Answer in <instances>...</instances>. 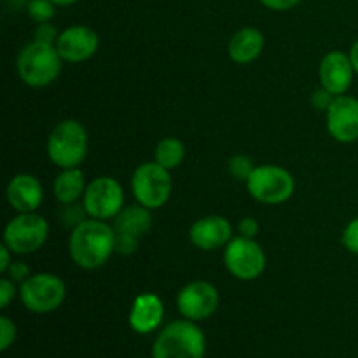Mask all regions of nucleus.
Returning <instances> with one entry per match:
<instances>
[{
  "label": "nucleus",
  "mask_w": 358,
  "mask_h": 358,
  "mask_svg": "<svg viewBox=\"0 0 358 358\" xmlns=\"http://www.w3.org/2000/svg\"><path fill=\"white\" fill-rule=\"evenodd\" d=\"M259 222L255 217H243V219L238 222V233H240V236H245V238H255L259 234Z\"/></svg>",
  "instance_id": "31"
},
{
  "label": "nucleus",
  "mask_w": 358,
  "mask_h": 358,
  "mask_svg": "<svg viewBox=\"0 0 358 358\" xmlns=\"http://www.w3.org/2000/svg\"><path fill=\"white\" fill-rule=\"evenodd\" d=\"M55 45L63 62L83 63L96 55L98 48H100V38L93 28L86 27V24H73V27L59 31V37Z\"/></svg>",
  "instance_id": "12"
},
{
  "label": "nucleus",
  "mask_w": 358,
  "mask_h": 358,
  "mask_svg": "<svg viewBox=\"0 0 358 358\" xmlns=\"http://www.w3.org/2000/svg\"><path fill=\"white\" fill-rule=\"evenodd\" d=\"M254 161L248 156H245V154H236V156L231 157L229 163H227V171H229V175L234 180L240 182H247L250 173L254 171Z\"/></svg>",
  "instance_id": "22"
},
{
  "label": "nucleus",
  "mask_w": 358,
  "mask_h": 358,
  "mask_svg": "<svg viewBox=\"0 0 358 358\" xmlns=\"http://www.w3.org/2000/svg\"><path fill=\"white\" fill-rule=\"evenodd\" d=\"M86 177L79 168H65L59 171L58 177L52 182V194L62 205H73L84 198L86 192Z\"/></svg>",
  "instance_id": "19"
},
{
  "label": "nucleus",
  "mask_w": 358,
  "mask_h": 358,
  "mask_svg": "<svg viewBox=\"0 0 358 358\" xmlns=\"http://www.w3.org/2000/svg\"><path fill=\"white\" fill-rule=\"evenodd\" d=\"M58 37H59L58 30L52 27L51 21H48V23H38L37 28H35L34 41L45 42V44H56Z\"/></svg>",
  "instance_id": "27"
},
{
  "label": "nucleus",
  "mask_w": 358,
  "mask_h": 358,
  "mask_svg": "<svg viewBox=\"0 0 358 358\" xmlns=\"http://www.w3.org/2000/svg\"><path fill=\"white\" fill-rule=\"evenodd\" d=\"M49 236L48 220L37 212L17 213L3 229V245L14 255H28L41 250Z\"/></svg>",
  "instance_id": "7"
},
{
  "label": "nucleus",
  "mask_w": 358,
  "mask_h": 358,
  "mask_svg": "<svg viewBox=\"0 0 358 358\" xmlns=\"http://www.w3.org/2000/svg\"><path fill=\"white\" fill-rule=\"evenodd\" d=\"M264 44V35H262L261 30L245 27L231 37L229 45H227V52H229V58L234 63L247 65V63L255 62L262 55Z\"/></svg>",
  "instance_id": "18"
},
{
  "label": "nucleus",
  "mask_w": 358,
  "mask_h": 358,
  "mask_svg": "<svg viewBox=\"0 0 358 358\" xmlns=\"http://www.w3.org/2000/svg\"><path fill=\"white\" fill-rule=\"evenodd\" d=\"M17 329L9 317H0V350L6 352L16 341Z\"/></svg>",
  "instance_id": "25"
},
{
  "label": "nucleus",
  "mask_w": 358,
  "mask_h": 358,
  "mask_svg": "<svg viewBox=\"0 0 358 358\" xmlns=\"http://www.w3.org/2000/svg\"><path fill=\"white\" fill-rule=\"evenodd\" d=\"M185 159V145L182 140L175 136H166L161 140L154 150V161L166 170H175L180 166Z\"/></svg>",
  "instance_id": "21"
},
{
  "label": "nucleus",
  "mask_w": 358,
  "mask_h": 358,
  "mask_svg": "<svg viewBox=\"0 0 358 358\" xmlns=\"http://www.w3.org/2000/svg\"><path fill=\"white\" fill-rule=\"evenodd\" d=\"M16 292H20L16 289V282H13L9 276H3L0 280V308L9 306L14 297H16Z\"/></svg>",
  "instance_id": "28"
},
{
  "label": "nucleus",
  "mask_w": 358,
  "mask_h": 358,
  "mask_svg": "<svg viewBox=\"0 0 358 358\" xmlns=\"http://www.w3.org/2000/svg\"><path fill=\"white\" fill-rule=\"evenodd\" d=\"M114 252L115 231L105 220L87 217L70 233L69 254L77 268L86 271L101 268Z\"/></svg>",
  "instance_id": "1"
},
{
  "label": "nucleus",
  "mask_w": 358,
  "mask_h": 358,
  "mask_svg": "<svg viewBox=\"0 0 358 358\" xmlns=\"http://www.w3.org/2000/svg\"><path fill=\"white\" fill-rule=\"evenodd\" d=\"M219 292L210 282H191L182 287L177 296V308L184 318L191 322H203L212 317L219 308Z\"/></svg>",
  "instance_id": "11"
},
{
  "label": "nucleus",
  "mask_w": 358,
  "mask_h": 358,
  "mask_svg": "<svg viewBox=\"0 0 358 358\" xmlns=\"http://www.w3.org/2000/svg\"><path fill=\"white\" fill-rule=\"evenodd\" d=\"M7 203L17 213H31L41 208L44 189L41 180L30 173H17L10 178L6 189Z\"/></svg>",
  "instance_id": "16"
},
{
  "label": "nucleus",
  "mask_w": 358,
  "mask_h": 358,
  "mask_svg": "<svg viewBox=\"0 0 358 358\" xmlns=\"http://www.w3.org/2000/svg\"><path fill=\"white\" fill-rule=\"evenodd\" d=\"M355 69L350 59L348 52L331 51L322 58L320 66H318V79L320 86L331 91L332 94H346L353 84L355 77Z\"/></svg>",
  "instance_id": "14"
},
{
  "label": "nucleus",
  "mask_w": 358,
  "mask_h": 358,
  "mask_svg": "<svg viewBox=\"0 0 358 358\" xmlns=\"http://www.w3.org/2000/svg\"><path fill=\"white\" fill-rule=\"evenodd\" d=\"M259 2L264 7H268V9L282 13V10H289L292 7H296L301 0H259Z\"/></svg>",
  "instance_id": "32"
},
{
  "label": "nucleus",
  "mask_w": 358,
  "mask_h": 358,
  "mask_svg": "<svg viewBox=\"0 0 358 358\" xmlns=\"http://www.w3.org/2000/svg\"><path fill=\"white\" fill-rule=\"evenodd\" d=\"M131 192L136 203L149 210L164 206L171 194L170 170L157 164L156 161L142 163L131 177Z\"/></svg>",
  "instance_id": "8"
},
{
  "label": "nucleus",
  "mask_w": 358,
  "mask_h": 358,
  "mask_svg": "<svg viewBox=\"0 0 358 358\" xmlns=\"http://www.w3.org/2000/svg\"><path fill=\"white\" fill-rule=\"evenodd\" d=\"M83 205L91 219L114 220L124 208V189L114 177H98L87 184Z\"/></svg>",
  "instance_id": "10"
},
{
  "label": "nucleus",
  "mask_w": 358,
  "mask_h": 358,
  "mask_svg": "<svg viewBox=\"0 0 358 358\" xmlns=\"http://www.w3.org/2000/svg\"><path fill=\"white\" fill-rule=\"evenodd\" d=\"M247 191L255 201L264 205H282L296 192V178L289 170L276 164L255 166L248 180L245 182Z\"/></svg>",
  "instance_id": "5"
},
{
  "label": "nucleus",
  "mask_w": 358,
  "mask_h": 358,
  "mask_svg": "<svg viewBox=\"0 0 358 358\" xmlns=\"http://www.w3.org/2000/svg\"><path fill=\"white\" fill-rule=\"evenodd\" d=\"M140 238L131 236V234L115 233V252L121 255H131L138 250Z\"/></svg>",
  "instance_id": "26"
},
{
  "label": "nucleus",
  "mask_w": 358,
  "mask_h": 358,
  "mask_svg": "<svg viewBox=\"0 0 358 358\" xmlns=\"http://www.w3.org/2000/svg\"><path fill=\"white\" fill-rule=\"evenodd\" d=\"M66 297L65 282L52 273H35L20 285V299L31 313H51Z\"/></svg>",
  "instance_id": "6"
},
{
  "label": "nucleus",
  "mask_w": 358,
  "mask_h": 358,
  "mask_svg": "<svg viewBox=\"0 0 358 358\" xmlns=\"http://www.w3.org/2000/svg\"><path fill=\"white\" fill-rule=\"evenodd\" d=\"M205 353V332L187 318L168 324L152 346L154 358H203Z\"/></svg>",
  "instance_id": "3"
},
{
  "label": "nucleus",
  "mask_w": 358,
  "mask_h": 358,
  "mask_svg": "<svg viewBox=\"0 0 358 358\" xmlns=\"http://www.w3.org/2000/svg\"><path fill=\"white\" fill-rule=\"evenodd\" d=\"M6 275L9 276V278L13 280V282H16V283H23L24 280H27L28 276L31 275V273H30V268H28V266L24 264V262H21V261H14L13 264H10V268L7 269Z\"/></svg>",
  "instance_id": "30"
},
{
  "label": "nucleus",
  "mask_w": 358,
  "mask_h": 358,
  "mask_svg": "<svg viewBox=\"0 0 358 358\" xmlns=\"http://www.w3.org/2000/svg\"><path fill=\"white\" fill-rule=\"evenodd\" d=\"M348 55H350V59H352V63H353V69H355V72L358 76V38L353 42V45H352V49H350Z\"/></svg>",
  "instance_id": "34"
},
{
  "label": "nucleus",
  "mask_w": 358,
  "mask_h": 358,
  "mask_svg": "<svg viewBox=\"0 0 358 358\" xmlns=\"http://www.w3.org/2000/svg\"><path fill=\"white\" fill-rule=\"evenodd\" d=\"M266 254L255 238L238 234L224 247V266L241 282L257 280L266 271Z\"/></svg>",
  "instance_id": "9"
},
{
  "label": "nucleus",
  "mask_w": 358,
  "mask_h": 358,
  "mask_svg": "<svg viewBox=\"0 0 358 358\" xmlns=\"http://www.w3.org/2000/svg\"><path fill=\"white\" fill-rule=\"evenodd\" d=\"M112 227H114L115 233H124L142 238L152 229V215H150L149 208L136 203V205L124 206L114 219Z\"/></svg>",
  "instance_id": "20"
},
{
  "label": "nucleus",
  "mask_w": 358,
  "mask_h": 358,
  "mask_svg": "<svg viewBox=\"0 0 358 358\" xmlns=\"http://www.w3.org/2000/svg\"><path fill=\"white\" fill-rule=\"evenodd\" d=\"M327 131L336 142L353 143L358 140V98L339 94L327 110Z\"/></svg>",
  "instance_id": "13"
},
{
  "label": "nucleus",
  "mask_w": 358,
  "mask_h": 358,
  "mask_svg": "<svg viewBox=\"0 0 358 358\" xmlns=\"http://www.w3.org/2000/svg\"><path fill=\"white\" fill-rule=\"evenodd\" d=\"M233 238V226L222 215L201 217L189 229L191 243L203 252L224 248Z\"/></svg>",
  "instance_id": "15"
},
{
  "label": "nucleus",
  "mask_w": 358,
  "mask_h": 358,
  "mask_svg": "<svg viewBox=\"0 0 358 358\" xmlns=\"http://www.w3.org/2000/svg\"><path fill=\"white\" fill-rule=\"evenodd\" d=\"M63 58L55 44L34 41L24 45L16 59L17 76L27 86L45 87L62 73Z\"/></svg>",
  "instance_id": "2"
},
{
  "label": "nucleus",
  "mask_w": 358,
  "mask_h": 358,
  "mask_svg": "<svg viewBox=\"0 0 358 358\" xmlns=\"http://www.w3.org/2000/svg\"><path fill=\"white\" fill-rule=\"evenodd\" d=\"M341 243L350 254L358 255V217H355V219H352L346 224V227L343 229L341 234Z\"/></svg>",
  "instance_id": "24"
},
{
  "label": "nucleus",
  "mask_w": 358,
  "mask_h": 358,
  "mask_svg": "<svg viewBox=\"0 0 358 358\" xmlns=\"http://www.w3.org/2000/svg\"><path fill=\"white\" fill-rule=\"evenodd\" d=\"M13 252H10V248L7 247V245L2 243V247H0V273H3L6 275L7 269L10 268V264H13Z\"/></svg>",
  "instance_id": "33"
},
{
  "label": "nucleus",
  "mask_w": 358,
  "mask_h": 358,
  "mask_svg": "<svg viewBox=\"0 0 358 358\" xmlns=\"http://www.w3.org/2000/svg\"><path fill=\"white\" fill-rule=\"evenodd\" d=\"M87 154V131L77 119H63L52 128L48 138V156L52 164L79 168Z\"/></svg>",
  "instance_id": "4"
},
{
  "label": "nucleus",
  "mask_w": 358,
  "mask_h": 358,
  "mask_svg": "<svg viewBox=\"0 0 358 358\" xmlns=\"http://www.w3.org/2000/svg\"><path fill=\"white\" fill-rule=\"evenodd\" d=\"M52 3H55L56 7H69V6H73V3H77L79 0H51Z\"/></svg>",
  "instance_id": "35"
},
{
  "label": "nucleus",
  "mask_w": 358,
  "mask_h": 358,
  "mask_svg": "<svg viewBox=\"0 0 358 358\" xmlns=\"http://www.w3.org/2000/svg\"><path fill=\"white\" fill-rule=\"evenodd\" d=\"M164 317V304L156 294H140L129 310V327L136 334H150L161 325Z\"/></svg>",
  "instance_id": "17"
},
{
  "label": "nucleus",
  "mask_w": 358,
  "mask_h": 358,
  "mask_svg": "<svg viewBox=\"0 0 358 358\" xmlns=\"http://www.w3.org/2000/svg\"><path fill=\"white\" fill-rule=\"evenodd\" d=\"M336 94H332L331 91H327L325 87H318V90L313 91V94H311V105H313L317 110H324L327 112L329 107L332 105V101H334Z\"/></svg>",
  "instance_id": "29"
},
{
  "label": "nucleus",
  "mask_w": 358,
  "mask_h": 358,
  "mask_svg": "<svg viewBox=\"0 0 358 358\" xmlns=\"http://www.w3.org/2000/svg\"><path fill=\"white\" fill-rule=\"evenodd\" d=\"M56 13V6L51 0H30L28 2V14L35 23H48Z\"/></svg>",
  "instance_id": "23"
}]
</instances>
